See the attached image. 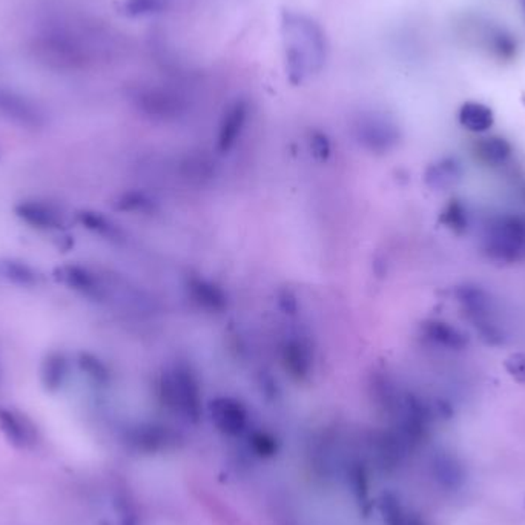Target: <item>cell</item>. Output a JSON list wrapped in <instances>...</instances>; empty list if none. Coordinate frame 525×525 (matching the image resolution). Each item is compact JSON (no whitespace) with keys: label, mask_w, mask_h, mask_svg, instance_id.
Listing matches in <instances>:
<instances>
[{"label":"cell","mask_w":525,"mask_h":525,"mask_svg":"<svg viewBox=\"0 0 525 525\" xmlns=\"http://www.w3.org/2000/svg\"><path fill=\"white\" fill-rule=\"evenodd\" d=\"M0 272L8 282L19 286H35L39 283V274L24 261H0Z\"/></svg>","instance_id":"22"},{"label":"cell","mask_w":525,"mask_h":525,"mask_svg":"<svg viewBox=\"0 0 525 525\" xmlns=\"http://www.w3.org/2000/svg\"><path fill=\"white\" fill-rule=\"evenodd\" d=\"M458 120L462 127L475 134L487 133L495 121L493 111L484 104L479 102H467L461 106L458 112Z\"/></svg>","instance_id":"15"},{"label":"cell","mask_w":525,"mask_h":525,"mask_svg":"<svg viewBox=\"0 0 525 525\" xmlns=\"http://www.w3.org/2000/svg\"><path fill=\"white\" fill-rule=\"evenodd\" d=\"M461 165L455 158H444L428 167L426 180L432 188H447L461 179Z\"/></svg>","instance_id":"19"},{"label":"cell","mask_w":525,"mask_h":525,"mask_svg":"<svg viewBox=\"0 0 525 525\" xmlns=\"http://www.w3.org/2000/svg\"><path fill=\"white\" fill-rule=\"evenodd\" d=\"M524 5H525V2H524Z\"/></svg>","instance_id":"30"},{"label":"cell","mask_w":525,"mask_h":525,"mask_svg":"<svg viewBox=\"0 0 525 525\" xmlns=\"http://www.w3.org/2000/svg\"><path fill=\"white\" fill-rule=\"evenodd\" d=\"M506 370L508 375L521 384H525V353H513L506 359Z\"/></svg>","instance_id":"27"},{"label":"cell","mask_w":525,"mask_h":525,"mask_svg":"<svg viewBox=\"0 0 525 525\" xmlns=\"http://www.w3.org/2000/svg\"><path fill=\"white\" fill-rule=\"evenodd\" d=\"M166 8L167 0H127V5H125L127 14L134 18L160 14Z\"/></svg>","instance_id":"26"},{"label":"cell","mask_w":525,"mask_h":525,"mask_svg":"<svg viewBox=\"0 0 525 525\" xmlns=\"http://www.w3.org/2000/svg\"><path fill=\"white\" fill-rule=\"evenodd\" d=\"M0 428L8 438L18 444H27L33 438V428L24 416L12 409L0 407Z\"/></svg>","instance_id":"18"},{"label":"cell","mask_w":525,"mask_h":525,"mask_svg":"<svg viewBox=\"0 0 525 525\" xmlns=\"http://www.w3.org/2000/svg\"><path fill=\"white\" fill-rule=\"evenodd\" d=\"M0 116L19 127L31 129L43 127L45 123L42 111L31 100L8 89H0Z\"/></svg>","instance_id":"7"},{"label":"cell","mask_w":525,"mask_h":525,"mask_svg":"<svg viewBox=\"0 0 525 525\" xmlns=\"http://www.w3.org/2000/svg\"><path fill=\"white\" fill-rule=\"evenodd\" d=\"M409 525H426V524H424V522H422V521L420 520V518H418V516H416V514H410Z\"/></svg>","instance_id":"29"},{"label":"cell","mask_w":525,"mask_h":525,"mask_svg":"<svg viewBox=\"0 0 525 525\" xmlns=\"http://www.w3.org/2000/svg\"><path fill=\"white\" fill-rule=\"evenodd\" d=\"M14 212L24 223L41 231H58L64 228V219L58 209L39 200H24L14 208Z\"/></svg>","instance_id":"9"},{"label":"cell","mask_w":525,"mask_h":525,"mask_svg":"<svg viewBox=\"0 0 525 525\" xmlns=\"http://www.w3.org/2000/svg\"><path fill=\"white\" fill-rule=\"evenodd\" d=\"M282 27L286 43L289 81L298 85L307 74L323 68L326 60V37L317 22L303 14L284 12Z\"/></svg>","instance_id":"1"},{"label":"cell","mask_w":525,"mask_h":525,"mask_svg":"<svg viewBox=\"0 0 525 525\" xmlns=\"http://www.w3.org/2000/svg\"><path fill=\"white\" fill-rule=\"evenodd\" d=\"M439 221L447 229H451L453 234L461 235V234L467 231L468 223H470L466 205L461 200H458V198H452L451 202L447 203L444 208H443V211H441Z\"/></svg>","instance_id":"20"},{"label":"cell","mask_w":525,"mask_h":525,"mask_svg":"<svg viewBox=\"0 0 525 525\" xmlns=\"http://www.w3.org/2000/svg\"><path fill=\"white\" fill-rule=\"evenodd\" d=\"M512 152V144L499 135L479 139L475 144V157L478 158V162L484 163L487 166H501L510 160Z\"/></svg>","instance_id":"14"},{"label":"cell","mask_w":525,"mask_h":525,"mask_svg":"<svg viewBox=\"0 0 525 525\" xmlns=\"http://www.w3.org/2000/svg\"><path fill=\"white\" fill-rule=\"evenodd\" d=\"M160 398L167 409L186 421L198 422L203 415L202 390L197 375L185 363L174 364L160 378Z\"/></svg>","instance_id":"3"},{"label":"cell","mask_w":525,"mask_h":525,"mask_svg":"<svg viewBox=\"0 0 525 525\" xmlns=\"http://www.w3.org/2000/svg\"><path fill=\"white\" fill-rule=\"evenodd\" d=\"M58 278L62 283L79 294L85 295L93 300H102L106 290L100 278L87 267L79 265L64 266L58 269Z\"/></svg>","instance_id":"10"},{"label":"cell","mask_w":525,"mask_h":525,"mask_svg":"<svg viewBox=\"0 0 525 525\" xmlns=\"http://www.w3.org/2000/svg\"><path fill=\"white\" fill-rule=\"evenodd\" d=\"M283 361L290 375L305 380L315 364V349L306 336H290L283 346Z\"/></svg>","instance_id":"8"},{"label":"cell","mask_w":525,"mask_h":525,"mask_svg":"<svg viewBox=\"0 0 525 525\" xmlns=\"http://www.w3.org/2000/svg\"><path fill=\"white\" fill-rule=\"evenodd\" d=\"M249 445H251V451L260 458H271L278 452L277 439L274 438L271 433L263 432V430L249 433Z\"/></svg>","instance_id":"25"},{"label":"cell","mask_w":525,"mask_h":525,"mask_svg":"<svg viewBox=\"0 0 525 525\" xmlns=\"http://www.w3.org/2000/svg\"><path fill=\"white\" fill-rule=\"evenodd\" d=\"M422 336L445 351H464L468 346V336L453 324L443 320H428L422 324Z\"/></svg>","instance_id":"12"},{"label":"cell","mask_w":525,"mask_h":525,"mask_svg":"<svg viewBox=\"0 0 525 525\" xmlns=\"http://www.w3.org/2000/svg\"><path fill=\"white\" fill-rule=\"evenodd\" d=\"M248 104L244 100H237L228 110L225 117H223V121H221V127H220L219 150L221 152H226V151L234 148V144H235L240 134L244 129V125L248 120Z\"/></svg>","instance_id":"13"},{"label":"cell","mask_w":525,"mask_h":525,"mask_svg":"<svg viewBox=\"0 0 525 525\" xmlns=\"http://www.w3.org/2000/svg\"><path fill=\"white\" fill-rule=\"evenodd\" d=\"M357 134L372 151L392 150L399 139V129L389 117L376 112L364 114L357 121Z\"/></svg>","instance_id":"6"},{"label":"cell","mask_w":525,"mask_h":525,"mask_svg":"<svg viewBox=\"0 0 525 525\" xmlns=\"http://www.w3.org/2000/svg\"><path fill=\"white\" fill-rule=\"evenodd\" d=\"M70 372V361L62 352L48 353L42 363V382L48 390L56 392L62 389Z\"/></svg>","instance_id":"17"},{"label":"cell","mask_w":525,"mask_h":525,"mask_svg":"<svg viewBox=\"0 0 525 525\" xmlns=\"http://www.w3.org/2000/svg\"><path fill=\"white\" fill-rule=\"evenodd\" d=\"M433 468H435V476L444 487L458 489L464 483L462 467L452 456L439 455L433 462Z\"/></svg>","instance_id":"21"},{"label":"cell","mask_w":525,"mask_h":525,"mask_svg":"<svg viewBox=\"0 0 525 525\" xmlns=\"http://www.w3.org/2000/svg\"><path fill=\"white\" fill-rule=\"evenodd\" d=\"M79 221L87 229L96 232L98 235H104V237H114V235H117L116 226L112 225L110 220L104 217V215L98 214V212L81 211V214H79Z\"/></svg>","instance_id":"24"},{"label":"cell","mask_w":525,"mask_h":525,"mask_svg":"<svg viewBox=\"0 0 525 525\" xmlns=\"http://www.w3.org/2000/svg\"><path fill=\"white\" fill-rule=\"evenodd\" d=\"M481 248L487 259L513 265L525 261V214L512 212L491 217L484 226Z\"/></svg>","instance_id":"2"},{"label":"cell","mask_w":525,"mask_h":525,"mask_svg":"<svg viewBox=\"0 0 525 525\" xmlns=\"http://www.w3.org/2000/svg\"><path fill=\"white\" fill-rule=\"evenodd\" d=\"M208 413L215 428L228 436H240L248 430L249 413L242 401L232 397L211 399Z\"/></svg>","instance_id":"5"},{"label":"cell","mask_w":525,"mask_h":525,"mask_svg":"<svg viewBox=\"0 0 525 525\" xmlns=\"http://www.w3.org/2000/svg\"><path fill=\"white\" fill-rule=\"evenodd\" d=\"M456 300L461 306L464 317L474 326L476 334L489 346H501L506 334L498 323L490 295L475 284H464L455 290Z\"/></svg>","instance_id":"4"},{"label":"cell","mask_w":525,"mask_h":525,"mask_svg":"<svg viewBox=\"0 0 525 525\" xmlns=\"http://www.w3.org/2000/svg\"><path fill=\"white\" fill-rule=\"evenodd\" d=\"M312 151L320 160H328L330 156V142L324 134L315 133L311 140Z\"/></svg>","instance_id":"28"},{"label":"cell","mask_w":525,"mask_h":525,"mask_svg":"<svg viewBox=\"0 0 525 525\" xmlns=\"http://www.w3.org/2000/svg\"><path fill=\"white\" fill-rule=\"evenodd\" d=\"M77 363H79L81 372L88 378H91L94 382L106 384V382H110V370L106 367V364L102 359H97L93 353H81Z\"/></svg>","instance_id":"23"},{"label":"cell","mask_w":525,"mask_h":525,"mask_svg":"<svg viewBox=\"0 0 525 525\" xmlns=\"http://www.w3.org/2000/svg\"><path fill=\"white\" fill-rule=\"evenodd\" d=\"M188 290L191 294L192 300L196 301L198 306L208 311H223L226 307V295L223 289L215 286L208 280L194 278L189 282Z\"/></svg>","instance_id":"16"},{"label":"cell","mask_w":525,"mask_h":525,"mask_svg":"<svg viewBox=\"0 0 525 525\" xmlns=\"http://www.w3.org/2000/svg\"><path fill=\"white\" fill-rule=\"evenodd\" d=\"M137 104L140 111L151 117H174L183 111V102L177 94L169 93L166 89H144L137 94Z\"/></svg>","instance_id":"11"}]
</instances>
